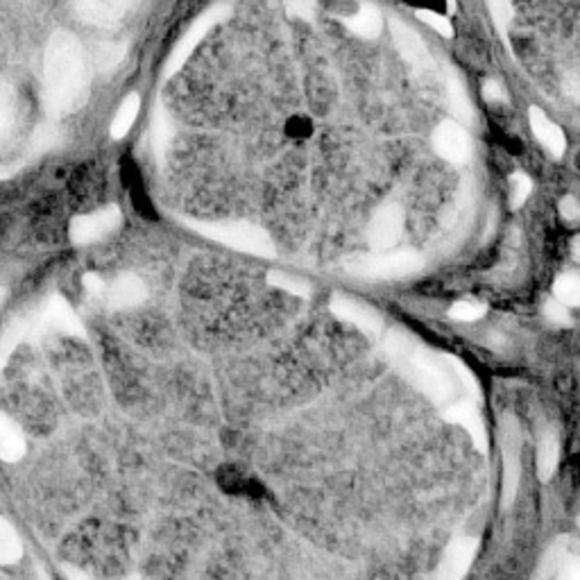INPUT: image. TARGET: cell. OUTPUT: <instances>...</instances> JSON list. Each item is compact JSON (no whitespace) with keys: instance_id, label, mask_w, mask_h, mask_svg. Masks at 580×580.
<instances>
[{"instance_id":"5b68a950","label":"cell","mask_w":580,"mask_h":580,"mask_svg":"<svg viewBox=\"0 0 580 580\" xmlns=\"http://www.w3.org/2000/svg\"><path fill=\"white\" fill-rule=\"evenodd\" d=\"M227 17H230V8L227 6H216V8L202 12L191 23V28L182 34L177 45L173 48L171 58L166 62V78H173L177 71H182V67L189 62V58L193 55V50L197 48V43L211 32V28H214L216 23H221V21H225Z\"/></svg>"},{"instance_id":"b9f144b4","label":"cell","mask_w":580,"mask_h":580,"mask_svg":"<svg viewBox=\"0 0 580 580\" xmlns=\"http://www.w3.org/2000/svg\"><path fill=\"white\" fill-rule=\"evenodd\" d=\"M12 175H14L12 169H0V180H8V177H12Z\"/></svg>"},{"instance_id":"836d02e7","label":"cell","mask_w":580,"mask_h":580,"mask_svg":"<svg viewBox=\"0 0 580 580\" xmlns=\"http://www.w3.org/2000/svg\"><path fill=\"white\" fill-rule=\"evenodd\" d=\"M531 189H533L531 177H526L523 173H517V175L512 177V206L523 204L526 197L531 195Z\"/></svg>"},{"instance_id":"d6a6232c","label":"cell","mask_w":580,"mask_h":580,"mask_svg":"<svg viewBox=\"0 0 580 580\" xmlns=\"http://www.w3.org/2000/svg\"><path fill=\"white\" fill-rule=\"evenodd\" d=\"M271 284L277 286V288H284L286 293L291 295H297V297H304L308 295V286H304L299 279L295 277H288V275H282V273H271Z\"/></svg>"},{"instance_id":"8992f818","label":"cell","mask_w":580,"mask_h":580,"mask_svg":"<svg viewBox=\"0 0 580 580\" xmlns=\"http://www.w3.org/2000/svg\"><path fill=\"white\" fill-rule=\"evenodd\" d=\"M119 225H121L119 206L100 208V211H95V214L78 216L71 223V241L75 245H89V243H95L104 236H110Z\"/></svg>"},{"instance_id":"52a82bcc","label":"cell","mask_w":580,"mask_h":580,"mask_svg":"<svg viewBox=\"0 0 580 580\" xmlns=\"http://www.w3.org/2000/svg\"><path fill=\"white\" fill-rule=\"evenodd\" d=\"M136 6L139 0H75V12L91 26L110 28L121 23Z\"/></svg>"},{"instance_id":"2e32d148","label":"cell","mask_w":580,"mask_h":580,"mask_svg":"<svg viewBox=\"0 0 580 580\" xmlns=\"http://www.w3.org/2000/svg\"><path fill=\"white\" fill-rule=\"evenodd\" d=\"M108 291V299L114 308H132L145 299V284L134 275L119 277Z\"/></svg>"},{"instance_id":"e575fe53","label":"cell","mask_w":580,"mask_h":580,"mask_svg":"<svg viewBox=\"0 0 580 580\" xmlns=\"http://www.w3.org/2000/svg\"><path fill=\"white\" fill-rule=\"evenodd\" d=\"M291 17L302 19V21H311L315 14V0H288L286 3Z\"/></svg>"},{"instance_id":"f1b7e54d","label":"cell","mask_w":580,"mask_h":580,"mask_svg":"<svg viewBox=\"0 0 580 580\" xmlns=\"http://www.w3.org/2000/svg\"><path fill=\"white\" fill-rule=\"evenodd\" d=\"M486 315V304L477 299H460L449 308V318L456 323H477Z\"/></svg>"},{"instance_id":"d4e9b609","label":"cell","mask_w":580,"mask_h":580,"mask_svg":"<svg viewBox=\"0 0 580 580\" xmlns=\"http://www.w3.org/2000/svg\"><path fill=\"white\" fill-rule=\"evenodd\" d=\"M447 95H449V104H451V112L460 123H469L471 121V102L467 98L465 87L460 84V80L456 75L447 78Z\"/></svg>"},{"instance_id":"f35d334b","label":"cell","mask_w":580,"mask_h":580,"mask_svg":"<svg viewBox=\"0 0 580 580\" xmlns=\"http://www.w3.org/2000/svg\"><path fill=\"white\" fill-rule=\"evenodd\" d=\"M486 98H488L490 102H501V100H506L503 93H501V87H499L497 82H488V84H486Z\"/></svg>"},{"instance_id":"603a6c76","label":"cell","mask_w":580,"mask_h":580,"mask_svg":"<svg viewBox=\"0 0 580 580\" xmlns=\"http://www.w3.org/2000/svg\"><path fill=\"white\" fill-rule=\"evenodd\" d=\"M139 110H141V98L139 93H130L123 104H121V110L116 112L114 121H112V128H110V134L114 141H121L128 136V132L132 130L136 116H139Z\"/></svg>"},{"instance_id":"7a4b0ae2","label":"cell","mask_w":580,"mask_h":580,"mask_svg":"<svg viewBox=\"0 0 580 580\" xmlns=\"http://www.w3.org/2000/svg\"><path fill=\"white\" fill-rule=\"evenodd\" d=\"M388 352L393 358L401 360L408 370V377L415 381V386L429 395L434 401H447L451 397V381L436 365L434 358L427 354L415 352L401 336H393L388 343Z\"/></svg>"},{"instance_id":"7bdbcfd3","label":"cell","mask_w":580,"mask_h":580,"mask_svg":"<svg viewBox=\"0 0 580 580\" xmlns=\"http://www.w3.org/2000/svg\"><path fill=\"white\" fill-rule=\"evenodd\" d=\"M6 297H8V291L3 288V286H0V306H3V302H6Z\"/></svg>"},{"instance_id":"1f68e13d","label":"cell","mask_w":580,"mask_h":580,"mask_svg":"<svg viewBox=\"0 0 580 580\" xmlns=\"http://www.w3.org/2000/svg\"><path fill=\"white\" fill-rule=\"evenodd\" d=\"M417 19H419L421 23H427L429 28H434V30H436L440 37H445V39L454 37V26H451V21L445 19V17H440V14H436V12H431V10H417Z\"/></svg>"},{"instance_id":"ba28073f","label":"cell","mask_w":580,"mask_h":580,"mask_svg":"<svg viewBox=\"0 0 580 580\" xmlns=\"http://www.w3.org/2000/svg\"><path fill=\"white\" fill-rule=\"evenodd\" d=\"M401 230H404V211L399 204H386L381 206L370 227H367V238H370V243L379 250H386L390 245H395L401 236Z\"/></svg>"},{"instance_id":"d590c367","label":"cell","mask_w":580,"mask_h":580,"mask_svg":"<svg viewBox=\"0 0 580 580\" xmlns=\"http://www.w3.org/2000/svg\"><path fill=\"white\" fill-rule=\"evenodd\" d=\"M545 313L549 315V318H551V320H556V323H564V320L569 318V313H567V306H564V304H560V302H558L556 297L547 302V306H545Z\"/></svg>"},{"instance_id":"74e56055","label":"cell","mask_w":580,"mask_h":580,"mask_svg":"<svg viewBox=\"0 0 580 580\" xmlns=\"http://www.w3.org/2000/svg\"><path fill=\"white\" fill-rule=\"evenodd\" d=\"M84 286H87V291L91 295H100L104 291V284H102V279L98 275H84Z\"/></svg>"},{"instance_id":"7402d4cb","label":"cell","mask_w":580,"mask_h":580,"mask_svg":"<svg viewBox=\"0 0 580 580\" xmlns=\"http://www.w3.org/2000/svg\"><path fill=\"white\" fill-rule=\"evenodd\" d=\"M558 460H560V440L556 431H545L538 447V471L542 481H549L553 477Z\"/></svg>"},{"instance_id":"ac0fdd59","label":"cell","mask_w":580,"mask_h":580,"mask_svg":"<svg viewBox=\"0 0 580 580\" xmlns=\"http://www.w3.org/2000/svg\"><path fill=\"white\" fill-rule=\"evenodd\" d=\"M26 454V438L14 421L0 415V460L17 462Z\"/></svg>"},{"instance_id":"9c48e42d","label":"cell","mask_w":580,"mask_h":580,"mask_svg":"<svg viewBox=\"0 0 580 580\" xmlns=\"http://www.w3.org/2000/svg\"><path fill=\"white\" fill-rule=\"evenodd\" d=\"M434 147L449 164H465L469 156V136L460 123L445 121L434 134Z\"/></svg>"},{"instance_id":"277c9868","label":"cell","mask_w":580,"mask_h":580,"mask_svg":"<svg viewBox=\"0 0 580 580\" xmlns=\"http://www.w3.org/2000/svg\"><path fill=\"white\" fill-rule=\"evenodd\" d=\"M421 268V256L415 252H388L370 254L347 261V271L367 279H397L408 277Z\"/></svg>"},{"instance_id":"5bb4252c","label":"cell","mask_w":580,"mask_h":580,"mask_svg":"<svg viewBox=\"0 0 580 580\" xmlns=\"http://www.w3.org/2000/svg\"><path fill=\"white\" fill-rule=\"evenodd\" d=\"M39 334H43L41 325H39V315H37V318H32V315H30V318H19L3 334H0V373L6 370V365H8L10 356L14 354V349L23 340L39 336Z\"/></svg>"},{"instance_id":"ee69618b","label":"cell","mask_w":580,"mask_h":580,"mask_svg":"<svg viewBox=\"0 0 580 580\" xmlns=\"http://www.w3.org/2000/svg\"><path fill=\"white\" fill-rule=\"evenodd\" d=\"M39 576H41V580H50V578H48V576H45V573H43V571H41V573H39Z\"/></svg>"},{"instance_id":"9a60e30c","label":"cell","mask_w":580,"mask_h":580,"mask_svg":"<svg viewBox=\"0 0 580 580\" xmlns=\"http://www.w3.org/2000/svg\"><path fill=\"white\" fill-rule=\"evenodd\" d=\"M529 119H531V128H533L536 139H538L551 154L562 156L564 150H567V139H564L562 130H560L542 110H538V108L531 110Z\"/></svg>"},{"instance_id":"44dd1931","label":"cell","mask_w":580,"mask_h":580,"mask_svg":"<svg viewBox=\"0 0 580 580\" xmlns=\"http://www.w3.org/2000/svg\"><path fill=\"white\" fill-rule=\"evenodd\" d=\"M128 55V45L121 43V41H102L93 48L91 52V60H93V67L100 71V73H110L114 71Z\"/></svg>"},{"instance_id":"e0dca14e","label":"cell","mask_w":580,"mask_h":580,"mask_svg":"<svg viewBox=\"0 0 580 580\" xmlns=\"http://www.w3.org/2000/svg\"><path fill=\"white\" fill-rule=\"evenodd\" d=\"M445 417H447L449 421H454V425L462 427V429L471 436L474 445H477L479 449L486 447V429H484V421H481V417L477 415V410H474L471 406H467V404L451 406V408L445 410Z\"/></svg>"},{"instance_id":"484cf974","label":"cell","mask_w":580,"mask_h":580,"mask_svg":"<svg viewBox=\"0 0 580 580\" xmlns=\"http://www.w3.org/2000/svg\"><path fill=\"white\" fill-rule=\"evenodd\" d=\"M17 121V98L12 87L0 82V141L8 139Z\"/></svg>"},{"instance_id":"4fadbf2b","label":"cell","mask_w":580,"mask_h":580,"mask_svg":"<svg viewBox=\"0 0 580 580\" xmlns=\"http://www.w3.org/2000/svg\"><path fill=\"white\" fill-rule=\"evenodd\" d=\"M332 311L336 313V318L363 329L365 334H377L381 329V320L377 318V313L349 297H340V295L334 297Z\"/></svg>"},{"instance_id":"4316f807","label":"cell","mask_w":580,"mask_h":580,"mask_svg":"<svg viewBox=\"0 0 580 580\" xmlns=\"http://www.w3.org/2000/svg\"><path fill=\"white\" fill-rule=\"evenodd\" d=\"M60 141H62V130H60L55 123H41V125L34 130L32 139H30L28 152H30L32 156L43 154V152L52 150L55 145H60Z\"/></svg>"},{"instance_id":"d6986e66","label":"cell","mask_w":580,"mask_h":580,"mask_svg":"<svg viewBox=\"0 0 580 580\" xmlns=\"http://www.w3.org/2000/svg\"><path fill=\"white\" fill-rule=\"evenodd\" d=\"M517 486H519V449H517L515 431L510 429V436L503 445V497L508 503L515 499Z\"/></svg>"},{"instance_id":"4dcf8cb0","label":"cell","mask_w":580,"mask_h":580,"mask_svg":"<svg viewBox=\"0 0 580 580\" xmlns=\"http://www.w3.org/2000/svg\"><path fill=\"white\" fill-rule=\"evenodd\" d=\"M488 8H490V14H492V21L497 26L499 32H508L510 23H512V3L510 0H488Z\"/></svg>"},{"instance_id":"30bf717a","label":"cell","mask_w":580,"mask_h":580,"mask_svg":"<svg viewBox=\"0 0 580 580\" xmlns=\"http://www.w3.org/2000/svg\"><path fill=\"white\" fill-rule=\"evenodd\" d=\"M39 325L41 332L50 329V332H60L67 336H84V327L78 320V315L73 313V308L69 306V302H64L62 297H50V302L45 304V308L39 315Z\"/></svg>"},{"instance_id":"7c38bea8","label":"cell","mask_w":580,"mask_h":580,"mask_svg":"<svg viewBox=\"0 0 580 580\" xmlns=\"http://www.w3.org/2000/svg\"><path fill=\"white\" fill-rule=\"evenodd\" d=\"M474 556H477V542L474 540H456L449 545L436 580H462Z\"/></svg>"},{"instance_id":"ab89813d","label":"cell","mask_w":580,"mask_h":580,"mask_svg":"<svg viewBox=\"0 0 580 580\" xmlns=\"http://www.w3.org/2000/svg\"><path fill=\"white\" fill-rule=\"evenodd\" d=\"M560 580H580V571H578V564L576 562H569L562 567V576Z\"/></svg>"},{"instance_id":"f546056e","label":"cell","mask_w":580,"mask_h":580,"mask_svg":"<svg viewBox=\"0 0 580 580\" xmlns=\"http://www.w3.org/2000/svg\"><path fill=\"white\" fill-rule=\"evenodd\" d=\"M553 295L560 304L564 306H576L580 299V282L576 275H562L556 286H553Z\"/></svg>"},{"instance_id":"6da1fadb","label":"cell","mask_w":580,"mask_h":580,"mask_svg":"<svg viewBox=\"0 0 580 580\" xmlns=\"http://www.w3.org/2000/svg\"><path fill=\"white\" fill-rule=\"evenodd\" d=\"M89 93V64L82 43L69 32L50 37L43 55V102L50 116L78 112Z\"/></svg>"},{"instance_id":"cb8c5ba5","label":"cell","mask_w":580,"mask_h":580,"mask_svg":"<svg viewBox=\"0 0 580 580\" xmlns=\"http://www.w3.org/2000/svg\"><path fill=\"white\" fill-rule=\"evenodd\" d=\"M23 556V545L14 526L0 517V564H14Z\"/></svg>"},{"instance_id":"8fae6325","label":"cell","mask_w":580,"mask_h":580,"mask_svg":"<svg viewBox=\"0 0 580 580\" xmlns=\"http://www.w3.org/2000/svg\"><path fill=\"white\" fill-rule=\"evenodd\" d=\"M390 28H393V37L401 52V58L417 71L431 69V55H429V48L425 45V41H421L408 26H404L399 21H393Z\"/></svg>"},{"instance_id":"3957f363","label":"cell","mask_w":580,"mask_h":580,"mask_svg":"<svg viewBox=\"0 0 580 580\" xmlns=\"http://www.w3.org/2000/svg\"><path fill=\"white\" fill-rule=\"evenodd\" d=\"M189 227H193L197 234L223 243L232 250L254 254V256H273L275 245L271 236L256 225L250 223H197L189 221Z\"/></svg>"},{"instance_id":"8d00e7d4","label":"cell","mask_w":580,"mask_h":580,"mask_svg":"<svg viewBox=\"0 0 580 580\" xmlns=\"http://www.w3.org/2000/svg\"><path fill=\"white\" fill-rule=\"evenodd\" d=\"M560 214H562V218L564 221H569V223H573L576 218H578V214H580V208H578V202H576V197H564L562 202H560Z\"/></svg>"},{"instance_id":"ffe728a7","label":"cell","mask_w":580,"mask_h":580,"mask_svg":"<svg viewBox=\"0 0 580 580\" xmlns=\"http://www.w3.org/2000/svg\"><path fill=\"white\" fill-rule=\"evenodd\" d=\"M343 23H345V28H347L349 32H354L356 37H363V39H375V37H379L381 26H384L381 14H379L375 8H363V10H358L356 14L345 17Z\"/></svg>"},{"instance_id":"60d3db41","label":"cell","mask_w":580,"mask_h":580,"mask_svg":"<svg viewBox=\"0 0 580 580\" xmlns=\"http://www.w3.org/2000/svg\"><path fill=\"white\" fill-rule=\"evenodd\" d=\"M67 576H69V580H91V578H87L82 571H78V569H67Z\"/></svg>"},{"instance_id":"83f0119b","label":"cell","mask_w":580,"mask_h":580,"mask_svg":"<svg viewBox=\"0 0 580 580\" xmlns=\"http://www.w3.org/2000/svg\"><path fill=\"white\" fill-rule=\"evenodd\" d=\"M150 139H152V147L156 154H162V150L169 147V143L173 139V123L164 110H156V114L152 116Z\"/></svg>"}]
</instances>
